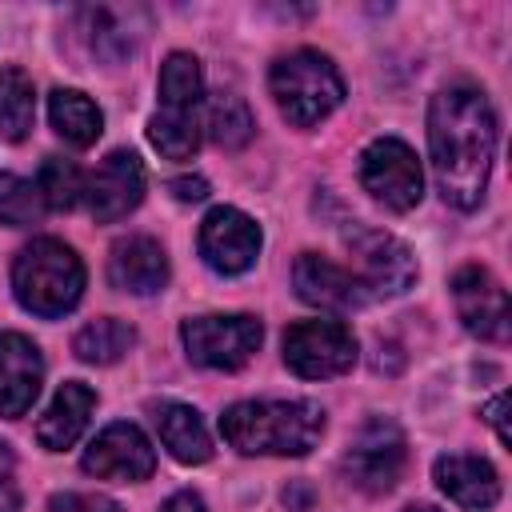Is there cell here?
<instances>
[{"instance_id": "1", "label": "cell", "mask_w": 512, "mask_h": 512, "mask_svg": "<svg viewBox=\"0 0 512 512\" xmlns=\"http://www.w3.org/2000/svg\"><path fill=\"white\" fill-rule=\"evenodd\" d=\"M428 152H432V168L444 200L464 212L476 208L488 188V172L496 156V116L480 88L452 84L432 96Z\"/></svg>"}, {"instance_id": "2", "label": "cell", "mask_w": 512, "mask_h": 512, "mask_svg": "<svg viewBox=\"0 0 512 512\" xmlns=\"http://www.w3.org/2000/svg\"><path fill=\"white\" fill-rule=\"evenodd\" d=\"M224 440L244 456H304L324 432L312 400H244L220 416Z\"/></svg>"}, {"instance_id": "3", "label": "cell", "mask_w": 512, "mask_h": 512, "mask_svg": "<svg viewBox=\"0 0 512 512\" xmlns=\"http://www.w3.org/2000/svg\"><path fill=\"white\" fill-rule=\"evenodd\" d=\"M12 292L28 312L56 320V316L72 312L76 300L84 296V264L68 244L40 236L28 248H20V256H16Z\"/></svg>"}, {"instance_id": "4", "label": "cell", "mask_w": 512, "mask_h": 512, "mask_svg": "<svg viewBox=\"0 0 512 512\" xmlns=\"http://www.w3.org/2000/svg\"><path fill=\"white\" fill-rule=\"evenodd\" d=\"M272 96L276 108L296 124V128H312L320 124L340 100H344V80L336 72V64L312 48L288 52L272 64Z\"/></svg>"}, {"instance_id": "5", "label": "cell", "mask_w": 512, "mask_h": 512, "mask_svg": "<svg viewBox=\"0 0 512 512\" xmlns=\"http://www.w3.org/2000/svg\"><path fill=\"white\" fill-rule=\"evenodd\" d=\"M360 184L368 188L372 200H380L384 208L392 212H408L420 204L424 196V172H420V160L416 152L396 140V136H384V140H372L360 156Z\"/></svg>"}, {"instance_id": "6", "label": "cell", "mask_w": 512, "mask_h": 512, "mask_svg": "<svg viewBox=\"0 0 512 512\" xmlns=\"http://www.w3.org/2000/svg\"><path fill=\"white\" fill-rule=\"evenodd\" d=\"M180 340L196 364L232 372L252 360L264 340V328L256 316H192L180 324Z\"/></svg>"}, {"instance_id": "7", "label": "cell", "mask_w": 512, "mask_h": 512, "mask_svg": "<svg viewBox=\"0 0 512 512\" xmlns=\"http://www.w3.org/2000/svg\"><path fill=\"white\" fill-rule=\"evenodd\" d=\"M284 364L304 380H328L356 364V336L340 320H300L284 332Z\"/></svg>"}, {"instance_id": "8", "label": "cell", "mask_w": 512, "mask_h": 512, "mask_svg": "<svg viewBox=\"0 0 512 512\" xmlns=\"http://www.w3.org/2000/svg\"><path fill=\"white\" fill-rule=\"evenodd\" d=\"M404 460H408L404 432L392 420L376 416L356 432L352 448L344 452V476L364 492H388L396 488Z\"/></svg>"}, {"instance_id": "9", "label": "cell", "mask_w": 512, "mask_h": 512, "mask_svg": "<svg viewBox=\"0 0 512 512\" xmlns=\"http://www.w3.org/2000/svg\"><path fill=\"white\" fill-rule=\"evenodd\" d=\"M348 248L356 256L360 268V284L372 296H400L412 288L416 280V260L408 252V244H400L396 236L380 232V228H352L348 232Z\"/></svg>"}, {"instance_id": "10", "label": "cell", "mask_w": 512, "mask_h": 512, "mask_svg": "<svg viewBox=\"0 0 512 512\" xmlns=\"http://www.w3.org/2000/svg\"><path fill=\"white\" fill-rule=\"evenodd\" d=\"M80 468L96 480H116V484H136L148 480L156 468V452L148 436L136 424H108L80 456Z\"/></svg>"}, {"instance_id": "11", "label": "cell", "mask_w": 512, "mask_h": 512, "mask_svg": "<svg viewBox=\"0 0 512 512\" xmlns=\"http://www.w3.org/2000/svg\"><path fill=\"white\" fill-rule=\"evenodd\" d=\"M260 252V228L240 208H212L200 224V256L220 276H240L256 264Z\"/></svg>"}, {"instance_id": "12", "label": "cell", "mask_w": 512, "mask_h": 512, "mask_svg": "<svg viewBox=\"0 0 512 512\" xmlns=\"http://www.w3.org/2000/svg\"><path fill=\"white\" fill-rule=\"evenodd\" d=\"M452 300L456 312L464 320V328L480 340H508V292L500 288V280L480 268V264H464L452 276Z\"/></svg>"}, {"instance_id": "13", "label": "cell", "mask_w": 512, "mask_h": 512, "mask_svg": "<svg viewBox=\"0 0 512 512\" xmlns=\"http://www.w3.org/2000/svg\"><path fill=\"white\" fill-rule=\"evenodd\" d=\"M84 200H88V212L100 224H112V220L128 216L144 200V168H140V156L128 152V148L108 152L104 164L84 184Z\"/></svg>"}, {"instance_id": "14", "label": "cell", "mask_w": 512, "mask_h": 512, "mask_svg": "<svg viewBox=\"0 0 512 512\" xmlns=\"http://www.w3.org/2000/svg\"><path fill=\"white\" fill-rule=\"evenodd\" d=\"M292 284H296V296H300L304 304H316V308H324V312H352V308L368 304L364 284H360L348 268L332 264V260L320 256V252H300V256H296V264H292Z\"/></svg>"}, {"instance_id": "15", "label": "cell", "mask_w": 512, "mask_h": 512, "mask_svg": "<svg viewBox=\"0 0 512 512\" xmlns=\"http://www.w3.org/2000/svg\"><path fill=\"white\" fill-rule=\"evenodd\" d=\"M44 380L40 348L20 332H0V416L16 420L32 408Z\"/></svg>"}, {"instance_id": "16", "label": "cell", "mask_w": 512, "mask_h": 512, "mask_svg": "<svg viewBox=\"0 0 512 512\" xmlns=\"http://www.w3.org/2000/svg\"><path fill=\"white\" fill-rule=\"evenodd\" d=\"M108 280L120 292L132 296H152L168 284V256L152 236H128L112 244L108 256Z\"/></svg>"}, {"instance_id": "17", "label": "cell", "mask_w": 512, "mask_h": 512, "mask_svg": "<svg viewBox=\"0 0 512 512\" xmlns=\"http://www.w3.org/2000/svg\"><path fill=\"white\" fill-rule=\"evenodd\" d=\"M436 484L440 492H448L460 508L484 512L500 500V476L484 456L472 452H448L436 460Z\"/></svg>"}, {"instance_id": "18", "label": "cell", "mask_w": 512, "mask_h": 512, "mask_svg": "<svg viewBox=\"0 0 512 512\" xmlns=\"http://www.w3.org/2000/svg\"><path fill=\"white\" fill-rule=\"evenodd\" d=\"M84 32H88V44L100 60L120 64L136 52V44L144 36V12L140 8H112V4L84 8Z\"/></svg>"}, {"instance_id": "19", "label": "cell", "mask_w": 512, "mask_h": 512, "mask_svg": "<svg viewBox=\"0 0 512 512\" xmlns=\"http://www.w3.org/2000/svg\"><path fill=\"white\" fill-rule=\"evenodd\" d=\"M92 408H96V392H92L88 384H80V380L60 384V392L52 396L48 412H44L40 424H36V440H40L44 448H52V452L76 444L80 432H84L88 420H92Z\"/></svg>"}, {"instance_id": "20", "label": "cell", "mask_w": 512, "mask_h": 512, "mask_svg": "<svg viewBox=\"0 0 512 512\" xmlns=\"http://www.w3.org/2000/svg\"><path fill=\"white\" fill-rule=\"evenodd\" d=\"M156 432L180 464H204L212 456V436H208L200 412L188 404H160L156 408Z\"/></svg>"}, {"instance_id": "21", "label": "cell", "mask_w": 512, "mask_h": 512, "mask_svg": "<svg viewBox=\"0 0 512 512\" xmlns=\"http://www.w3.org/2000/svg\"><path fill=\"white\" fill-rule=\"evenodd\" d=\"M48 116H52V128H56L72 148L96 144V136H100V128H104L100 108H96L84 92H76V88H56V92L48 96Z\"/></svg>"}, {"instance_id": "22", "label": "cell", "mask_w": 512, "mask_h": 512, "mask_svg": "<svg viewBox=\"0 0 512 512\" xmlns=\"http://www.w3.org/2000/svg\"><path fill=\"white\" fill-rule=\"evenodd\" d=\"M132 344H136L132 324H124V320H116V316L88 320V324L76 332V340H72L76 356L88 360V364H116Z\"/></svg>"}, {"instance_id": "23", "label": "cell", "mask_w": 512, "mask_h": 512, "mask_svg": "<svg viewBox=\"0 0 512 512\" xmlns=\"http://www.w3.org/2000/svg\"><path fill=\"white\" fill-rule=\"evenodd\" d=\"M36 120V92L20 68H0V136L24 140Z\"/></svg>"}, {"instance_id": "24", "label": "cell", "mask_w": 512, "mask_h": 512, "mask_svg": "<svg viewBox=\"0 0 512 512\" xmlns=\"http://www.w3.org/2000/svg\"><path fill=\"white\" fill-rule=\"evenodd\" d=\"M200 92H204L200 60L192 52H172L160 64V100H164V108H172V112H196Z\"/></svg>"}, {"instance_id": "25", "label": "cell", "mask_w": 512, "mask_h": 512, "mask_svg": "<svg viewBox=\"0 0 512 512\" xmlns=\"http://www.w3.org/2000/svg\"><path fill=\"white\" fill-rule=\"evenodd\" d=\"M252 112L236 92H220L208 104V136L220 148H244L252 140Z\"/></svg>"}, {"instance_id": "26", "label": "cell", "mask_w": 512, "mask_h": 512, "mask_svg": "<svg viewBox=\"0 0 512 512\" xmlns=\"http://www.w3.org/2000/svg\"><path fill=\"white\" fill-rule=\"evenodd\" d=\"M148 140L160 148V156L168 160H188L200 144V128H196V112H156L148 120Z\"/></svg>"}, {"instance_id": "27", "label": "cell", "mask_w": 512, "mask_h": 512, "mask_svg": "<svg viewBox=\"0 0 512 512\" xmlns=\"http://www.w3.org/2000/svg\"><path fill=\"white\" fill-rule=\"evenodd\" d=\"M36 188H40V196H44L48 208L68 212V208H76L84 200V172L72 160H64V156H48L40 164Z\"/></svg>"}, {"instance_id": "28", "label": "cell", "mask_w": 512, "mask_h": 512, "mask_svg": "<svg viewBox=\"0 0 512 512\" xmlns=\"http://www.w3.org/2000/svg\"><path fill=\"white\" fill-rule=\"evenodd\" d=\"M44 208L48 204H44V196H40V188L32 180L12 176V172L0 176V224L28 228V224H36L44 216Z\"/></svg>"}, {"instance_id": "29", "label": "cell", "mask_w": 512, "mask_h": 512, "mask_svg": "<svg viewBox=\"0 0 512 512\" xmlns=\"http://www.w3.org/2000/svg\"><path fill=\"white\" fill-rule=\"evenodd\" d=\"M48 512H124V508L96 492H60L48 500Z\"/></svg>"}, {"instance_id": "30", "label": "cell", "mask_w": 512, "mask_h": 512, "mask_svg": "<svg viewBox=\"0 0 512 512\" xmlns=\"http://www.w3.org/2000/svg\"><path fill=\"white\" fill-rule=\"evenodd\" d=\"M0 512H20V484H16V456L0 444Z\"/></svg>"}, {"instance_id": "31", "label": "cell", "mask_w": 512, "mask_h": 512, "mask_svg": "<svg viewBox=\"0 0 512 512\" xmlns=\"http://www.w3.org/2000/svg\"><path fill=\"white\" fill-rule=\"evenodd\" d=\"M168 192H172L176 200L192 204V200H204V196H208V180H204V176H176V180L168 184Z\"/></svg>"}, {"instance_id": "32", "label": "cell", "mask_w": 512, "mask_h": 512, "mask_svg": "<svg viewBox=\"0 0 512 512\" xmlns=\"http://www.w3.org/2000/svg\"><path fill=\"white\" fill-rule=\"evenodd\" d=\"M504 408H508V392H500L496 400H488V408H484V420L496 428V436H500V444H508V428H504Z\"/></svg>"}, {"instance_id": "33", "label": "cell", "mask_w": 512, "mask_h": 512, "mask_svg": "<svg viewBox=\"0 0 512 512\" xmlns=\"http://www.w3.org/2000/svg\"><path fill=\"white\" fill-rule=\"evenodd\" d=\"M160 512H208V508H204V500L196 492H176Z\"/></svg>"}, {"instance_id": "34", "label": "cell", "mask_w": 512, "mask_h": 512, "mask_svg": "<svg viewBox=\"0 0 512 512\" xmlns=\"http://www.w3.org/2000/svg\"><path fill=\"white\" fill-rule=\"evenodd\" d=\"M284 504H288V508H300V512H304V508L312 504V488H304V484H296L292 492H284Z\"/></svg>"}, {"instance_id": "35", "label": "cell", "mask_w": 512, "mask_h": 512, "mask_svg": "<svg viewBox=\"0 0 512 512\" xmlns=\"http://www.w3.org/2000/svg\"><path fill=\"white\" fill-rule=\"evenodd\" d=\"M404 512H440V508H432V504H412V508H404Z\"/></svg>"}]
</instances>
